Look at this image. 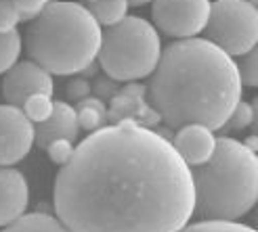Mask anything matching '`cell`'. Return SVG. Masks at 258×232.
<instances>
[{"label":"cell","instance_id":"cell-1","mask_svg":"<svg viewBox=\"0 0 258 232\" xmlns=\"http://www.w3.org/2000/svg\"><path fill=\"white\" fill-rule=\"evenodd\" d=\"M70 232H178L196 211L191 167L170 140L133 122L103 126L55 178Z\"/></svg>","mask_w":258,"mask_h":232},{"label":"cell","instance_id":"cell-2","mask_svg":"<svg viewBox=\"0 0 258 232\" xmlns=\"http://www.w3.org/2000/svg\"><path fill=\"white\" fill-rule=\"evenodd\" d=\"M241 88L233 57L206 38H185L162 50L147 100L174 132L189 124L221 130L241 100Z\"/></svg>","mask_w":258,"mask_h":232},{"label":"cell","instance_id":"cell-3","mask_svg":"<svg viewBox=\"0 0 258 232\" xmlns=\"http://www.w3.org/2000/svg\"><path fill=\"white\" fill-rule=\"evenodd\" d=\"M103 32L88 7L80 3H53L25 32V50L50 75L80 73L95 63Z\"/></svg>","mask_w":258,"mask_h":232},{"label":"cell","instance_id":"cell-4","mask_svg":"<svg viewBox=\"0 0 258 232\" xmlns=\"http://www.w3.org/2000/svg\"><path fill=\"white\" fill-rule=\"evenodd\" d=\"M202 220L237 222L258 203V155L235 138H218L212 157L191 167Z\"/></svg>","mask_w":258,"mask_h":232},{"label":"cell","instance_id":"cell-5","mask_svg":"<svg viewBox=\"0 0 258 232\" xmlns=\"http://www.w3.org/2000/svg\"><path fill=\"white\" fill-rule=\"evenodd\" d=\"M162 57L160 34L143 17H124L107 28L99 50V65L118 82L149 77Z\"/></svg>","mask_w":258,"mask_h":232},{"label":"cell","instance_id":"cell-6","mask_svg":"<svg viewBox=\"0 0 258 232\" xmlns=\"http://www.w3.org/2000/svg\"><path fill=\"white\" fill-rule=\"evenodd\" d=\"M204 32L229 57H241L258 44V9L248 0H216Z\"/></svg>","mask_w":258,"mask_h":232},{"label":"cell","instance_id":"cell-7","mask_svg":"<svg viewBox=\"0 0 258 232\" xmlns=\"http://www.w3.org/2000/svg\"><path fill=\"white\" fill-rule=\"evenodd\" d=\"M210 7V0H153V28L178 40L196 38L206 30Z\"/></svg>","mask_w":258,"mask_h":232},{"label":"cell","instance_id":"cell-8","mask_svg":"<svg viewBox=\"0 0 258 232\" xmlns=\"http://www.w3.org/2000/svg\"><path fill=\"white\" fill-rule=\"evenodd\" d=\"M36 128L21 107L0 105V167H11L28 157Z\"/></svg>","mask_w":258,"mask_h":232},{"label":"cell","instance_id":"cell-9","mask_svg":"<svg viewBox=\"0 0 258 232\" xmlns=\"http://www.w3.org/2000/svg\"><path fill=\"white\" fill-rule=\"evenodd\" d=\"M53 75L42 69L34 61L17 63L5 73L3 82V96L9 105L23 107V102L34 94H50L53 96Z\"/></svg>","mask_w":258,"mask_h":232},{"label":"cell","instance_id":"cell-10","mask_svg":"<svg viewBox=\"0 0 258 232\" xmlns=\"http://www.w3.org/2000/svg\"><path fill=\"white\" fill-rule=\"evenodd\" d=\"M107 122H133L143 128H158L162 124L160 113L149 105L147 100V86L143 84H126L120 88V92L109 100L107 107Z\"/></svg>","mask_w":258,"mask_h":232},{"label":"cell","instance_id":"cell-11","mask_svg":"<svg viewBox=\"0 0 258 232\" xmlns=\"http://www.w3.org/2000/svg\"><path fill=\"white\" fill-rule=\"evenodd\" d=\"M30 205L25 176L15 167H0V228L15 222Z\"/></svg>","mask_w":258,"mask_h":232},{"label":"cell","instance_id":"cell-12","mask_svg":"<svg viewBox=\"0 0 258 232\" xmlns=\"http://www.w3.org/2000/svg\"><path fill=\"white\" fill-rule=\"evenodd\" d=\"M216 140L218 138L214 136V130H210V128L200 124H189L174 132L172 145L189 167H196L212 157L216 149Z\"/></svg>","mask_w":258,"mask_h":232},{"label":"cell","instance_id":"cell-13","mask_svg":"<svg viewBox=\"0 0 258 232\" xmlns=\"http://www.w3.org/2000/svg\"><path fill=\"white\" fill-rule=\"evenodd\" d=\"M78 134H80V124H78L76 107H72L66 100H57L50 118L42 124H36L34 143L40 149H46L57 138H68L74 143Z\"/></svg>","mask_w":258,"mask_h":232},{"label":"cell","instance_id":"cell-14","mask_svg":"<svg viewBox=\"0 0 258 232\" xmlns=\"http://www.w3.org/2000/svg\"><path fill=\"white\" fill-rule=\"evenodd\" d=\"M3 232H70V230L57 215L34 211V213H23L15 222L5 226Z\"/></svg>","mask_w":258,"mask_h":232},{"label":"cell","instance_id":"cell-15","mask_svg":"<svg viewBox=\"0 0 258 232\" xmlns=\"http://www.w3.org/2000/svg\"><path fill=\"white\" fill-rule=\"evenodd\" d=\"M76 113L80 130L84 132H95L107 124V105L97 96H86L84 100L76 102Z\"/></svg>","mask_w":258,"mask_h":232},{"label":"cell","instance_id":"cell-16","mask_svg":"<svg viewBox=\"0 0 258 232\" xmlns=\"http://www.w3.org/2000/svg\"><path fill=\"white\" fill-rule=\"evenodd\" d=\"M128 0H99V3L90 5L88 11L95 15V19L99 21V25H107V28H111V25L120 23L124 17H128Z\"/></svg>","mask_w":258,"mask_h":232},{"label":"cell","instance_id":"cell-17","mask_svg":"<svg viewBox=\"0 0 258 232\" xmlns=\"http://www.w3.org/2000/svg\"><path fill=\"white\" fill-rule=\"evenodd\" d=\"M21 36L17 30L0 32V73H7L11 67L17 65L21 55Z\"/></svg>","mask_w":258,"mask_h":232},{"label":"cell","instance_id":"cell-18","mask_svg":"<svg viewBox=\"0 0 258 232\" xmlns=\"http://www.w3.org/2000/svg\"><path fill=\"white\" fill-rule=\"evenodd\" d=\"M21 109L32 124H42L50 118V113H53L55 100L50 98V94H34L23 102Z\"/></svg>","mask_w":258,"mask_h":232},{"label":"cell","instance_id":"cell-19","mask_svg":"<svg viewBox=\"0 0 258 232\" xmlns=\"http://www.w3.org/2000/svg\"><path fill=\"white\" fill-rule=\"evenodd\" d=\"M178 232H258L252 226L239 222H223V220H200L196 224H187Z\"/></svg>","mask_w":258,"mask_h":232},{"label":"cell","instance_id":"cell-20","mask_svg":"<svg viewBox=\"0 0 258 232\" xmlns=\"http://www.w3.org/2000/svg\"><path fill=\"white\" fill-rule=\"evenodd\" d=\"M237 69H239L241 86L258 88V44L252 50H248L246 55H241V61L237 63Z\"/></svg>","mask_w":258,"mask_h":232},{"label":"cell","instance_id":"cell-21","mask_svg":"<svg viewBox=\"0 0 258 232\" xmlns=\"http://www.w3.org/2000/svg\"><path fill=\"white\" fill-rule=\"evenodd\" d=\"M90 88H93V96L101 98L103 102H109L115 94L120 92V82L118 80H113V77L109 75H97L93 84H90Z\"/></svg>","mask_w":258,"mask_h":232},{"label":"cell","instance_id":"cell-22","mask_svg":"<svg viewBox=\"0 0 258 232\" xmlns=\"http://www.w3.org/2000/svg\"><path fill=\"white\" fill-rule=\"evenodd\" d=\"M74 151H76V147H74L72 140H68V138H57V140H53V143L46 147L48 159L53 163H57V165H66L72 159Z\"/></svg>","mask_w":258,"mask_h":232},{"label":"cell","instance_id":"cell-23","mask_svg":"<svg viewBox=\"0 0 258 232\" xmlns=\"http://www.w3.org/2000/svg\"><path fill=\"white\" fill-rule=\"evenodd\" d=\"M252 120H254V109L250 102L246 100H239L233 113H231V118L227 120V126L231 128V130H243V128L252 126Z\"/></svg>","mask_w":258,"mask_h":232},{"label":"cell","instance_id":"cell-24","mask_svg":"<svg viewBox=\"0 0 258 232\" xmlns=\"http://www.w3.org/2000/svg\"><path fill=\"white\" fill-rule=\"evenodd\" d=\"M21 21L17 7L13 0H0V32H13L17 30V23Z\"/></svg>","mask_w":258,"mask_h":232},{"label":"cell","instance_id":"cell-25","mask_svg":"<svg viewBox=\"0 0 258 232\" xmlns=\"http://www.w3.org/2000/svg\"><path fill=\"white\" fill-rule=\"evenodd\" d=\"M13 5L17 7L21 21H34L46 9L48 0H13Z\"/></svg>","mask_w":258,"mask_h":232},{"label":"cell","instance_id":"cell-26","mask_svg":"<svg viewBox=\"0 0 258 232\" xmlns=\"http://www.w3.org/2000/svg\"><path fill=\"white\" fill-rule=\"evenodd\" d=\"M66 94H68L70 100L80 102V100H84L86 96L93 94V88H90V82H88V80H84V77L78 75V77H74V80L68 82V86H66Z\"/></svg>","mask_w":258,"mask_h":232},{"label":"cell","instance_id":"cell-27","mask_svg":"<svg viewBox=\"0 0 258 232\" xmlns=\"http://www.w3.org/2000/svg\"><path fill=\"white\" fill-rule=\"evenodd\" d=\"M99 69H101V65H99L97 61H95V63H90L88 67H84V69H82L78 75H80V77H84V80H90V77H93V80H95V77L99 75Z\"/></svg>","mask_w":258,"mask_h":232},{"label":"cell","instance_id":"cell-28","mask_svg":"<svg viewBox=\"0 0 258 232\" xmlns=\"http://www.w3.org/2000/svg\"><path fill=\"white\" fill-rule=\"evenodd\" d=\"M243 147L250 149L252 153H258V136H256V134L246 136V140H243Z\"/></svg>","mask_w":258,"mask_h":232},{"label":"cell","instance_id":"cell-29","mask_svg":"<svg viewBox=\"0 0 258 232\" xmlns=\"http://www.w3.org/2000/svg\"><path fill=\"white\" fill-rule=\"evenodd\" d=\"M252 109H254V120H252V128H254V134L258 136V96L252 100Z\"/></svg>","mask_w":258,"mask_h":232},{"label":"cell","instance_id":"cell-30","mask_svg":"<svg viewBox=\"0 0 258 232\" xmlns=\"http://www.w3.org/2000/svg\"><path fill=\"white\" fill-rule=\"evenodd\" d=\"M147 3H153V0H128V5H131V7H143Z\"/></svg>","mask_w":258,"mask_h":232},{"label":"cell","instance_id":"cell-31","mask_svg":"<svg viewBox=\"0 0 258 232\" xmlns=\"http://www.w3.org/2000/svg\"><path fill=\"white\" fill-rule=\"evenodd\" d=\"M254 222H256V230H258V203H256V213H254Z\"/></svg>","mask_w":258,"mask_h":232},{"label":"cell","instance_id":"cell-32","mask_svg":"<svg viewBox=\"0 0 258 232\" xmlns=\"http://www.w3.org/2000/svg\"><path fill=\"white\" fill-rule=\"evenodd\" d=\"M248 3H252V5H254V7L258 9V0H248Z\"/></svg>","mask_w":258,"mask_h":232},{"label":"cell","instance_id":"cell-33","mask_svg":"<svg viewBox=\"0 0 258 232\" xmlns=\"http://www.w3.org/2000/svg\"><path fill=\"white\" fill-rule=\"evenodd\" d=\"M86 3H88V5H95V3H99V0H86Z\"/></svg>","mask_w":258,"mask_h":232},{"label":"cell","instance_id":"cell-34","mask_svg":"<svg viewBox=\"0 0 258 232\" xmlns=\"http://www.w3.org/2000/svg\"><path fill=\"white\" fill-rule=\"evenodd\" d=\"M53 3H59V0H48V5H53Z\"/></svg>","mask_w":258,"mask_h":232}]
</instances>
